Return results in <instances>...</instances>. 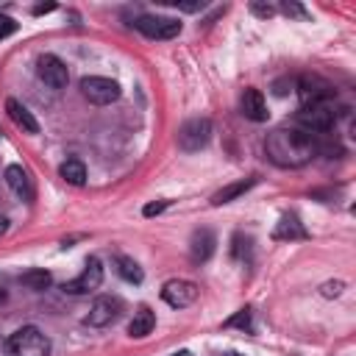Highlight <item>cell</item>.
I'll use <instances>...</instances> for the list:
<instances>
[{"label":"cell","instance_id":"24","mask_svg":"<svg viewBox=\"0 0 356 356\" xmlns=\"http://www.w3.org/2000/svg\"><path fill=\"white\" fill-rule=\"evenodd\" d=\"M225 325H228V328H231V325H242V328H250V312H248V309H242L239 314L228 317V320H225Z\"/></svg>","mask_w":356,"mask_h":356},{"label":"cell","instance_id":"1","mask_svg":"<svg viewBox=\"0 0 356 356\" xmlns=\"http://www.w3.org/2000/svg\"><path fill=\"white\" fill-rule=\"evenodd\" d=\"M264 150L267 159L278 167H303L314 159L317 142L300 128H275L273 134H267Z\"/></svg>","mask_w":356,"mask_h":356},{"label":"cell","instance_id":"28","mask_svg":"<svg viewBox=\"0 0 356 356\" xmlns=\"http://www.w3.org/2000/svg\"><path fill=\"white\" fill-rule=\"evenodd\" d=\"M175 6H178L181 11H200V8H203V3H197V0H195V3H175Z\"/></svg>","mask_w":356,"mask_h":356},{"label":"cell","instance_id":"33","mask_svg":"<svg viewBox=\"0 0 356 356\" xmlns=\"http://www.w3.org/2000/svg\"><path fill=\"white\" fill-rule=\"evenodd\" d=\"M225 356H242V353H236V350H231V353H225Z\"/></svg>","mask_w":356,"mask_h":356},{"label":"cell","instance_id":"3","mask_svg":"<svg viewBox=\"0 0 356 356\" xmlns=\"http://www.w3.org/2000/svg\"><path fill=\"white\" fill-rule=\"evenodd\" d=\"M211 139V122L206 117H192L178 128V147L184 153H197Z\"/></svg>","mask_w":356,"mask_h":356},{"label":"cell","instance_id":"5","mask_svg":"<svg viewBox=\"0 0 356 356\" xmlns=\"http://www.w3.org/2000/svg\"><path fill=\"white\" fill-rule=\"evenodd\" d=\"M334 122H337V114L331 111L328 103H312L298 111V125L306 134H325L334 128Z\"/></svg>","mask_w":356,"mask_h":356},{"label":"cell","instance_id":"25","mask_svg":"<svg viewBox=\"0 0 356 356\" xmlns=\"http://www.w3.org/2000/svg\"><path fill=\"white\" fill-rule=\"evenodd\" d=\"M250 11H253L256 17H273V14H275V6H270V3H259V0H253V3H250Z\"/></svg>","mask_w":356,"mask_h":356},{"label":"cell","instance_id":"12","mask_svg":"<svg viewBox=\"0 0 356 356\" xmlns=\"http://www.w3.org/2000/svg\"><path fill=\"white\" fill-rule=\"evenodd\" d=\"M214 245H217V236L209 231V228H197L192 231V239H189V256L195 264H203L211 259L214 253Z\"/></svg>","mask_w":356,"mask_h":356},{"label":"cell","instance_id":"23","mask_svg":"<svg viewBox=\"0 0 356 356\" xmlns=\"http://www.w3.org/2000/svg\"><path fill=\"white\" fill-rule=\"evenodd\" d=\"M342 289H345V284H342V281H328V284H323V286H320L323 298H337V295H342Z\"/></svg>","mask_w":356,"mask_h":356},{"label":"cell","instance_id":"20","mask_svg":"<svg viewBox=\"0 0 356 356\" xmlns=\"http://www.w3.org/2000/svg\"><path fill=\"white\" fill-rule=\"evenodd\" d=\"M117 273H120V278L128 281V284H142V278H145L142 267H139L134 259H128V256H120V259H117Z\"/></svg>","mask_w":356,"mask_h":356},{"label":"cell","instance_id":"21","mask_svg":"<svg viewBox=\"0 0 356 356\" xmlns=\"http://www.w3.org/2000/svg\"><path fill=\"white\" fill-rule=\"evenodd\" d=\"M19 284L28 286V289H47L53 284V275L47 270H28L19 275Z\"/></svg>","mask_w":356,"mask_h":356},{"label":"cell","instance_id":"6","mask_svg":"<svg viewBox=\"0 0 356 356\" xmlns=\"http://www.w3.org/2000/svg\"><path fill=\"white\" fill-rule=\"evenodd\" d=\"M134 28L139 33H145L147 39H175L181 33V22L172 17H159V14H145L134 22Z\"/></svg>","mask_w":356,"mask_h":356},{"label":"cell","instance_id":"9","mask_svg":"<svg viewBox=\"0 0 356 356\" xmlns=\"http://www.w3.org/2000/svg\"><path fill=\"white\" fill-rule=\"evenodd\" d=\"M161 300L172 309H184V306H192L197 300V284L186 281V278H172L161 286Z\"/></svg>","mask_w":356,"mask_h":356},{"label":"cell","instance_id":"31","mask_svg":"<svg viewBox=\"0 0 356 356\" xmlns=\"http://www.w3.org/2000/svg\"><path fill=\"white\" fill-rule=\"evenodd\" d=\"M6 231H8V220H6V217H0V236H3Z\"/></svg>","mask_w":356,"mask_h":356},{"label":"cell","instance_id":"8","mask_svg":"<svg viewBox=\"0 0 356 356\" xmlns=\"http://www.w3.org/2000/svg\"><path fill=\"white\" fill-rule=\"evenodd\" d=\"M100 284H103V264H100V259L92 256L86 261V267L81 270V275L72 278V281H67L61 289L70 292V295H86V292H95Z\"/></svg>","mask_w":356,"mask_h":356},{"label":"cell","instance_id":"19","mask_svg":"<svg viewBox=\"0 0 356 356\" xmlns=\"http://www.w3.org/2000/svg\"><path fill=\"white\" fill-rule=\"evenodd\" d=\"M58 175H61L67 184L81 186V184L86 181V167H83V161H78V159H67V161L58 167Z\"/></svg>","mask_w":356,"mask_h":356},{"label":"cell","instance_id":"27","mask_svg":"<svg viewBox=\"0 0 356 356\" xmlns=\"http://www.w3.org/2000/svg\"><path fill=\"white\" fill-rule=\"evenodd\" d=\"M170 206V200H159V203H147L145 206V217H153V214H161L164 209Z\"/></svg>","mask_w":356,"mask_h":356},{"label":"cell","instance_id":"4","mask_svg":"<svg viewBox=\"0 0 356 356\" xmlns=\"http://www.w3.org/2000/svg\"><path fill=\"white\" fill-rule=\"evenodd\" d=\"M81 95H83L89 103H95V106H108V103L120 100L122 89H120V83H117V81H111V78L89 75V78H83V81H81Z\"/></svg>","mask_w":356,"mask_h":356},{"label":"cell","instance_id":"29","mask_svg":"<svg viewBox=\"0 0 356 356\" xmlns=\"http://www.w3.org/2000/svg\"><path fill=\"white\" fill-rule=\"evenodd\" d=\"M6 298H8V281H6V275L0 273V303H6Z\"/></svg>","mask_w":356,"mask_h":356},{"label":"cell","instance_id":"13","mask_svg":"<svg viewBox=\"0 0 356 356\" xmlns=\"http://www.w3.org/2000/svg\"><path fill=\"white\" fill-rule=\"evenodd\" d=\"M242 114L253 122H264L267 120V103H264V95L253 86H248L242 92Z\"/></svg>","mask_w":356,"mask_h":356},{"label":"cell","instance_id":"14","mask_svg":"<svg viewBox=\"0 0 356 356\" xmlns=\"http://www.w3.org/2000/svg\"><path fill=\"white\" fill-rule=\"evenodd\" d=\"M6 111H8V117H11V122H14L17 128H22L25 134H39V122H36V117H33L19 100L8 97V100H6Z\"/></svg>","mask_w":356,"mask_h":356},{"label":"cell","instance_id":"2","mask_svg":"<svg viewBox=\"0 0 356 356\" xmlns=\"http://www.w3.org/2000/svg\"><path fill=\"white\" fill-rule=\"evenodd\" d=\"M8 356H50V339L36 325H22L6 339Z\"/></svg>","mask_w":356,"mask_h":356},{"label":"cell","instance_id":"32","mask_svg":"<svg viewBox=\"0 0 356 356\" xmlns=\"http://www.w3.org/2000/svg\"><path fill=\"white\" fill-rule=\"evenodd\" d=\"M170 356H192V350H175V353H170Z\"/></svg>","mask_w":356,"mask_h":356},{"label":"cell","instance_id":"26","mask_svg":"<svg viewBox=\"0 0 356 356\" xmlns=\"http://www.w3.org/2000/svg\"><path fill=\"white\" fill-rule=\"evenodd\" d=\"M14 31H17V22H14L11 17H6V14H0V39L11 36Z\"/></svg>","mask_w":356,"mask_h":356},{"label":"cell","instance_id":"17","mask_svg":"<svg viewBox=\"0 0 356 356\" xmlns=\"http://www.w3.org/2000/svg\"><path fill=\"white\" fill-rule=\"evenodd\" d=\"M306 228L303 222L298 220V214H284L273 231V239H306Z\"/></svg>","mask_w":356,"mask_h":356},{"label":"cell","instance_id":"7","mask_svg":"<svg viewBox=\"0 0 356 356\" xmlns=\"http://www.w3.org/2000/svg\"><path fill=\"white\" fill-rule=\"evenodd\" d=\"M120 312H122V300H120L117 295H100V298L92 303L89 314H86V325H92V328H106V325H111V323L120 317Z\"/></svg>","mask_w":356,"mask_h":356},{"label":"cell","instance_id":"11","mask_svg":"<svg viewBox=\"0 0 356 356\" xmlns=\"http://www.w3.org/2000/svg\"><path fill=\"white\" fill-rule=\"evenodd\" d=\"M298 95L303 100V106H312V103H325L328 97H334V86L328 81H323L320 75H303L298 81Z\"/></svg>","mask_w":356,"mask_h":356},{"label":"cell","instance_id":"16","mask_svg":"<svg viewBox=\"0 0 356 356\" xmlns=\"http://www.w3.org/2000/svg\"><path fill=\"white\" fill-rule=\"evenodd\" d=\"M8 189L17 195V197H31V181H28V172L19 167V164H8L6 172H3Z\"/></svg>","mask_w":356,"mask_h":356},{"label":"cell","instance_id":"18","mask_svg":"<svg viewBox=\"0 0 356 356\" xmlns=\"http://www.w3.org/2000/svg\"><path fill=\"white\" fill-rule=\"evenodd\" d=\"M153 325H156V314H153L147 306H139V309L134 312V320L128 323V334H131L134 339H142V337H147V334L153 331Z\"/></svg>","mask_w":356,"mask_h":356},{"label":"cell","instance_id":"10","mask_svg":"<svg viewBox=\"0 0 356 356\" xmlns=\"http://www.w3.org/2000/svg\"><path fill=\"white\" fill-rule=\"evenodd\" d=\"M36 72H39V78H42L50 89H64L67 81H70L67 64H64L58 56H53V53L39 56V61H36Z\"/></svg>","mask_w":356,"mask_h":356},{"label":"cell","instance_id":"22","mask_svg":"<svg viewBox=\"0 0 356 356\" xmlns=\"http://www.w3.org/2000/svg\"><path fill=\"white\" fill-rule=\"evenodd\" d=\"M281 11H284L286 17H300V19H306V8H303V6H298V3L284 0V3H281Z\"/></svg>","mask_w":356,"mask_h":356},{"label":"cell","instance_id":"15","mask_svg":"<svg viewBox=\"0 0 356 356\" xmlns=\"http://www.w3.org/2000/svg\"><path fill=\"white\" fill-rule=\"evenodd\" d=\"M256 175L253 178H242V181H234V184H228V186H222V189H217L214 195H211V206H222V203H231V200H236L239 195H245L250 186H256Z\"/></svg>","mask_w":356,"mask_h":356},{"label":"cell","instance_id":"30","mask_svg":"<svg viewBox=\"0 0 356 356\" xmlns=\"http://www.w3.org/2000/svg\"><path fill=\"white\" fill-rule=\"evenodd\" d=\"M53 8H56L53 3H47V6H36V8H33V14H44V11H53Z\"/></svg>","mask_w":356,"mask_h":356}]
</instances>
